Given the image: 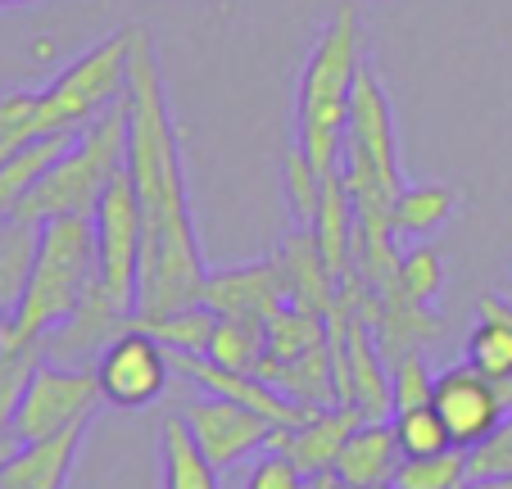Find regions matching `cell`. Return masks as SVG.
<instances>
[{
  "label": "cell",
  "instance_id": "obj_1",
  "mask_svg": "<svg viewBox=\"0 0 512 489\" xmlns=\"http://www.w3.org/2000/svg\"><path fill=\"white\" fill-rule=\"evenodd\" d=\"M127 177L141 204V272H136V322L204 304L209 268L195 236L191 195L182 173V141L159 73L155 41L132 28L127 64Z\"/></svg>",
  "mask_w": 512,
  "mask_h": 489
},
{
  "label": "cell",
  "instance_id": "obj_2",
  "mask_svg": "<svg viewBox=\"0 0 512 489\" xmlns=\"http://www.w3.org/2000/svg\"><path fill=\"white\" fill-rule=\"evenodd\" d=\"M363 68V32H358V5L340 0L327 28L318 32L295 91V145L309 154V163L322 177L340 168L345 145V118L354 77Z\"/></svg>",
  "mask_w": 512,
  "mask_h": 489
},
{
  "label": "cell",
  "instance_id": "obj_3",
  "mask_svg": "<svg viewBox=\"0 0 512 489\" xmlns=\"http://www.w3.org/2000/svg\"><path fill=\"white\" fill-rule=\"evenodd\" d=\"M100 277V250H96V218L64 213V218L41 222L37 263H32L28 290L19 299V313L10 317L5 340L14 345H37L46 331H55L64 317L78 313L87 290Z\"/></svg>",
  "mask_w": 512,
  "mask_h": 489
},
{
  "label": "cell",
  "instance_id": "obj_4",
  "mask_svg": "<svg viewBox=\"0 0 512 489\" xmlns=\"http://www.w3.org/2000/svg\"><path fill=\"white\" fill-rule=\"evenodd\" d=\"M127 118H132V109H127V91H123V96H118L105 114L91 118V123L73 136V145L37 177V186L23 195L14 218H28V222H37V227L50 218H64V213L91 218L100 195L109 191V182L127 168Z\"/></svg>",
  "mask_w": 512,
  "mask_h": 489
},
{
  "label": "cell",
  "instance_id": "obj_5",
  "mask_svg": "<svg viewBox=\"0 0 512 489\" xmlns=\"http://www.w3.org/2000/svg\"><path fill=\"white\" fill-rule=\"evenodd\" d=\"M340 177H345L358 213H386L390 218V204L404 191L395 105H390L377 68H372L368 59L358 68L354 96H349L345 145H340Z\"/></svg>",
  "mask_w": 512,
  "mask_h": 489
},
{
  "label": "cell",
  "instance_id": "obj_6",
  "mask_svg": "<svg viewBox=\"0 0 512 489\" xmlns=\"http://www.w3.org/2000/svg\"><path fill=\"white\" fill-rule=\"evenodd\" d=\"M127 64H132V28L96 41L87 55H78L64 73L37 91L32 109V132H82L96 114H105L127 91Z\"/></svg>",
  "mask_w": 512,
  "mask_h": 489
},
{
  "label": "cell",
  "instance_id": "obj_7",
  "mask_svg": "<svg viewBox=\"0 0 512 489\" xmlns=\"http://www.w3.org/2000/svg\"><path fill=\"white\" fill-rule=\"evenodd\" d=\"M100 385V399L118 413H141L150 403H159L173 385V354L164 349V340H155L145 326H127L123 336H114L100 358L91 363Z\"/></svg>",
  "mask_w": 512,
  "mask_h": 489
},
{
  "label": "cell",
  "instance_id": "obj_8",
  "mask_svg": "<svg viewBox=\"0 0 512 489\" xmlns=\"http://www.w3.org/2000/svg\"><path fill=\"white\" fill-rule=\"evenodd\" d=\"M100 385L91 367H64L41 358L28 376V390H23L19 408H14L10 435L14 440H41V435L68 431L78 422H91L100 408Z\"/></svg>",
  "mask_w": 512,
  "mask_h": 489
},
{
  "label": "cell",
  "instance_id": "obj_9",
  "mask_svg": "<svg viewBox=\"0 0 512 489\" xmlns=\"http://www.w3.org/2000/svg\"><path fill=\"white\" fill-rule=\"evenodd\" d=\"M431 408L449 426V440L472 453L512 417V376L494 381L472 363H454L435 376Z\"/></svg>",
  "mask_w": 512,
  "mask_h": 489
},
{
  "label": "cell",
  "instance_id": "obj_10",
  "mask_svg": "<svg viewBox=\"0 0 512 489\" xmlns=\"http://www.w3.org/2000/svg\"><path fill=\"white\" fill-rule=\"evenodd\" d=\"M96 250H100V286L118 308L136 317V272H141V204L127 168L109 182L96 204Z\"/></svg>",
  "mask_w": 512,
  "mask_h": 489
},
{
  "label": "cell",
  "instance_id": "obj_11",
  "mask_svg": "<svg viewBox=\"0 0 512 489\" xmlns=\"http://www.w3.org/2000/svg\"><path fill=\"white\" fill-rule=\"evenodd\" d=\"M182 417H186V426H191L195 444L204 449V458L223 471V476L241 467L254 449H268L272 431H277V426H272L268 417H259L254 408L232 403V399H218V394L191 399L182 408Z\"/></svg>",
  "mask_w": 512,
  "mask_h": 489
},
{
  "label": "cell",
  "instance_id": "obj_12",
  "mask_svg": "<svg viewBox=\"0 0 512 489\" xmlns=\"http://www.w3.org/2000/svg\"><path fill=\"white\" fill-rule=\"evenodd\" d=\"M363 426V413L336 403V408H318L313 417H304L300 426H286V431H272L268 449H281L304 476H318V471H336V458L345 449V440Z\"/></svg>",
  "mask_w": 512,
  "mask_h": 489
},
{
  "label": "cell",
  "instance_id": "obj_13",
  "mask_svg": "<svg viewBox=\"0 0 512 489\" xmlns=\"http://www.w3.org/2000/svg\"><path fill=\"white\" fill-rule=\"evenodd\" d=\"M87 426L91 422H78L68 431L41 435V440H23L10 458L0 462V489H64Z\"/></svg>",
  "mask_w": 512,
  "mask_h": 489
},
{
  "label": "cell",
  "instance_id": "obj_14",
  "mask_svg": "<svg viewBox=\"0 0 512 489\" xmlns=\"http://www.w3.org/2000/svg\"><path fill=\"white\" fill-rule=\"evenodd\" d=\"M204 304H209L213 313H245V317H263V322H268L277 308H286V277H281L277 259L209 272Z\"/></svg>",
  "mask_w": 512,
  "mask_h": 489
},
{
  "label": "cell",
  "instance_id": "obj_15",
  "mask_svg": "<svg viewBox=\"0 0 512 489\" xmlns=\"http://www.w3.org/2000/svg\"><path fill=\"white\" fill-rule=\"evenodd\" d=\"M286 277V304L295 308H309V313H327L331 299H336V272L327 268L322 259V245L313 236V227H300V222H290L286 240H281V250L272 254Z\"/></svg>",
  "mask_w": 512,
  "mask_h": 489
},
{
  "label": "cell",
  "instance_id": "obj_16",
  "mask_svg": "<svg viewBox=\"0 0 512 489\" xmlns=\"http://www.w3.org/2000/svg\"><path fill=\"white\" fill-rule=\"evenodd\" d=\"M404 462L395 444V426L390 422H363L354 435L345 440L336 458V476L345 480L349 489H368V485H390L395 467Z\"/></svg>",
  "mask_w": 512,
  "mask_h": 489
},
{
  "label": "cell",
  "instance_id": "obj_17",
  "mask_svg": "<svg viewBox=\"0 0 512 489\" xmlns=\"http://www.w3.org/2000/svg\"><path fill=\"white\" fill-rule=\"evenodd\" d=\"M259 376L272 385V390H281L290 403H300V408H336V372H331V349H313V354L304 358H290V363H281V358H268L263 354L259 363Z\"/></svg>",
  "mask_w": 512,
  "mask_h": 489
},
{
  "label": "cell",
  "instance_id": "obj_18",
  "mask_svg": "<svg viewBox=\"0 0 512 489\" xmlns=\"http://www.w3.org/2000/svg\"><path fill=\"white\" fill-rule=\"evenodd\" d=\"M73 136H78V132L32 136V141H23L10 159L0 163V218H14V209L23 204V195H28L32 186H37V177L46 173L50 163L68 150V145H73Z\"/></svg>",
  "mask_w": 512,
  "mask_h": 489
},
{
  "label": "cell",
  "instance_id": "obj_19",
  "mask_svg": "<svg viewBox=\"0 0 512 489\" xmlns=\"http://www.w3.org/2000/svg\"><path fill=\"white\" fill-rule=\"evenodd\" d=\"M463 363H472L476 372L494 376H512V304L499 295L481 299V322L472 326V336L463 345Z\"/></svg>",
  "mask_w": 512,
  "mask_h": 489
},
{
  "label": "cell",
  "instance_id": "obj_20",
  "mask_svg": "<svg viewBox=\"0 0 512 489\" xmlns=\"http://www.w3.org/2000/svg\"><path fill=\"white\" fill-rule=\"evenodd\" d=\"M41 227L28 218H0V317L10 322L28 290L32 263H37Z\"/></svg>",
  "mask_w": 512,
  "mask_h": 489
},
{
  "label": "cell",
  "instance_id": "obj_21",
  "mask_svg": "<svg viewBox=\"0 0 512 489\" xmlns=\"http://www.w3.org/2000/svg\"><path fill=\"white\" fill-rule=\"evenodd\" d=\"M164 489H223V471L204 458V449L195 444L186 417H168L164 422Z\"/></svg>",
  "mask_w": 512,
  "mask_h": 489
},
{
  "label": "cell",
  "instance_id": "obj_22",
  "mask_svg": "<svg viewBox=\"0 0 512 489\" xmlns=\"http://www.w3.org/2000/svg\"><path fill=\"white\" fill-rule=\"evenodd\" d=\"M263 354H268V322L263 317L218 313L204 358H213L218 367H232V372H259Z\"/></svg>",
  "mask_w": 512,
  "mask_h": 489
},
{
  "label": "cell",
  "instance_id": "obj_23",
  "mask_svg": "<svg viewBox=\"0 0 512 489\" xmlns=\"http://www.w3.org/2000/svg\"><path fill=\"white\" fill-rule=\"evenodd\" d=\"M454 191L449 186H404L390 204V231L395 240H426L435 227H445L454 218Z\"/></svg>",
  "mask_w": 512,
  "mask_h": 489
},
{
  "label": "cell",
  "instance_id": "obj_24",
  "mask_svg": "<svg viewBox=\"0 0 512 489\" xmlns=\"http://www.w3.org/2000/svg\"><path fill=\"white\" fill-rule=\"evenodd\" d=\"M322 345H327V313H309V308L286 304L268 317V358L290 363V358H304Z\"/></svg>",
  "mask_w": 512,
  "mask_h": 489
},
{
  "label": "cell",
  "instance_id": "obj_25",
  "mask_svg": "<svg viewBox=\"0 0 512 489\" xmlns=\"http://www.w3.org/2000/svg\"><path fill=\"white\" fill-rule=\"evenodd\" d=\"M136 326H145L155 340H164L168 354H204L213 326H218V313L209 304H191V308H177V313L150 317V322H136Z\"/></svg>",
  "mask_w": 512,
  "mask_h": 489
},
{
  "label": "cell",
  "instance_id": "obj_26",
  "mask_svg": "<svg viewBox=\"0 0 512 489\" xmlns=\"http://www.w3.org/2000/svg\"><path fill=\"white\" fill-rule=\"evenodd\" d=\"M472 480L467 471V449H445L431 458H404L390 476L395 489H463Z\"/></svg>",
  "mask_w": 512,
  "mask_h": 489
},
{
  "label": "cell",
  "instance_id": "obj_27",
  "mask_svg": "<svg viewBox=\"0 0 512 489\" xmlns=\"http://www.w3.org/2000/svg\"><path fill=\"white\" fill-rule=\"evenodd\" d=\"M390 426H395V444L404 458H431V453L458 449V444L449 440V426L440 422V413H435L431 403H422V408H399V413L390 417Z\"/></svg>",
  "mask_w": 512,
  "mask_h": 489
},
{
  "label": "cell",
  "instance_id": "obj_28",
  "mask_svg": "<svg viewBox=\"0 0 512 489\" xmlns=\"http://www.w3.org/2000/svg\"><path fill=\"white\" fill-rule=\"evenodd\" d=\"M286 200H290V222L313 227L318 218V200H322V173L309 163V154L300 145L286 150Z\"/></svg>",
  "mask_w": 512,
  "mask_h": 489
},
{
  "label": "cell",
  "instance_id": "obj_29",
  "mask_svg": "<svg viewBox=\"0 0 512 489\" xmlns=\"http://www.w3.org/2000/svg\"><path fill=\"white\" fill-rule=\"evenodd\" d=\"M440 286H445V259H440L431 245H417V250H408L404 259H399V277L390 290H399V295L413 299V304H431V299L440 295Z\"/></svg>",
  "mask_w": 512,
  "mask_h": 489
},
{
  "label": "cell",
  "instance_id": "obj_30",
  "mask_svg": "<svg viewBox=\"0 0 512 489\" xmlns=\"http://www.w3.org/2000/svg\"><path fill=\"white\" fill-rule=\"evenodd\" d=\"M390 385H395V413L399 408H422V403H431L435 372L426 367L422 354H404L390 363Z\"/></svg>",
  "mask_w": 512,
  "mask_h": 489
},
{
  "label": "cell",
  "instance_id": "obj_31",
  "mask_svg": "<svg viewBox=\"0 0 512 489\" xmlns=\"http://www.w3.org/2000/svg\"><path fill=\"white\" fill-rule=\"evenodd\" d=\"M241 489H304V471L281 449H263V458L245 471Z\"/></svg>",
  "mask_w": 512,
  "mask_h": 489
},
{
  "label": "cell",
  "instance_id": "obj_32",
  "mask_svg": "<svg viewBox=\"0 0 512 489\" xmlns=\"http://www.w3.org/2000/svg\"><path fill=\"white\" fill-rule=\"evenodd\" d=\"M467 471H472V480H481V476H512V417L490 435V440L476 444V449L467 453Z\"/></svg>",
  "mask_w": 512,
  "mask_h": 489
},
{
  "label": "cell",
  "instance_id": "obj_33",
  "mask_svg": "<svg viewBox=\"0 0 512 489\" xmlns=\"http://www.w3.org/2000/svg\"><path fill=\"white\" fill-rule=\"evenodd\" d=\"M32 109H37V96H32V91H10V96H0V132L32 127Z\"/></svg>",
  "mask_w": 512,
  "mask_h": 489
},
{
  "label": "cell",
  "instance_id": "obj_34",
  "mask_svg": "<svg viewBox=\"0 0 512 489\" xmlns=\"http://www.w3.org/2000/svg\"><path fill=\"white\" fill-rule=\"evenodd\" d=\"M463 489H512V476H481V480H467Z\"/></svg>",
  "mask_w": 512,
  "mask_h": 489
},
{
  "label": "cell",
  "instance_id": "obj_35",
  "mask_svg": "<svg viewBox=\"0 0 512 489\" xmlns=\"http://www.w3.org/2000/svg\"><path fill=\"white\" fill-rule=\"evenodd\" d=\"M19 5H32V0H0V10H19Z\"/></svg>",
  "mask_w": 512,
  "mask_h": 489
},
{
  "label": "cell",
  "instance_id": "obj_36",
  "mask_svg": "<svg viewBox=\"0 0 512 489\" xmlns=\"http://www.w3.org/2000/svg\"><path fill=\"white\" fill-rule=\"evenodd\" d=\"M368 489H395V485H368Z\"/></svg>",
  "mask_w": 512,
  "mask_h": 489
}]
</instances>
